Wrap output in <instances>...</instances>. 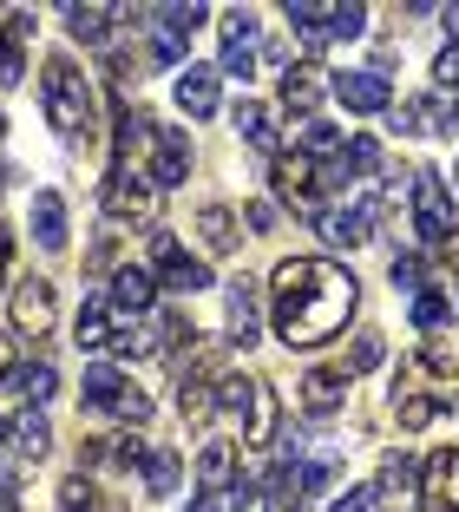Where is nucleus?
Instances as JSON below:
<instances>
[{
    "label": "nucleus",
    "mask_w": 459,
    "mask_h": 512,
    "mask_svg": "<svg viewBox=\"0 0 459 512\" xmlns=\"http://www.w3.org/2000/svg\"><path fill=\"white\" fill-rule=\"evenodd\" d=\"M355 302H361L355 276L341 270V263H328V256H282L269 289H263V309L289 348L328 342L341 322L355 316Z\"/></svg>",
    "instance_id": "1"
},
{
    "label": "nucleus",
    "mask_w": 459,
    "mask_h": 512,
    "mask_svg": "<svg viewBox=\"0 0 459 512\" xmlns=\"http://www.w3.org/2000/svg\"><path fill=\"white\" fill-rule=\"evenodd\" d=\"M40 99H46V119H53V132H66V138L86 132V138H92V125H99V99H92L86 73H79L66 53H60V60H46Z\"/></svg>",
    "instance_id": "2"
},
{
    "label": "nucleus",
    "mask_w": 459,
    "mask_h": 512,
    "mask_svg": "<svg viewBox=\"0 0 459 512\" xmlns=\"http://www.w3.org/2000/svg\"><path fill=\"white\" fill-rule=\"evenodd\" d=\"M407 204H414V230L420 243H453L459 237V211H453V191L440 184V171H414V184H407Z\"/></svg>",
    "instance_id": "3"
},
{
    "label": "nucleus",
    "mask_w": 459,
    "mask_h": 512,
    "mask_svg": "<svg viewBox=\"0 0 459 512\" xmlns=\"http://www.w3.org/2000/svg\"><path fill=\"white\" fill-rule=\"evenodd\" d=\"M151 283L178 289V296H197V289H210V263L191 256L171 230H151Z\"/></svg>",
    "instance_id": "4"
},
{
    "label": "nucleus",
    "mask_w": 459,
    "mask_h": 512,
    "mask_svg": "<svg viewBox=\"0 0 459 512\" xmlns=\"http://www.w3.org/2000/svg\"><path fill=\"white\" fill-rule=\"evenodd\" d=\"M105 217H112V224H151V217H158V184H151L145 171L119 165L105 178Z\"/></svg>",
    "instance_id": "5"
},
{
    "label": "nucleus",
    "mask_w": 459,
    "mask_h": 512,
    "mask_svg": "<svg viewBox=\"0 0 459 512\" xmlns=\"http://www.w3.org/2000/svg\"><path fill=\"white\" fill-rule=\"evenodd\" d=\"M381 191H361L355 204H335V211H322L315 224H322V237L335 243V250H361V243L374 237V224H381Z\"/></svg>",
    "instance_id": "6"
},
{
    "label": "nucleus",
    "mask_w": 459,
    "mask_h": 512,
    "mask_svg": "<svg viewBox=\"0 0 459 512\" xmlns=\"http://www.w3.org/2000/svg\"><path fill=\"white\" fill-rule=\"evenodd\" d=\"M145 145H151V165H145V178L158 184V191H171V184H184V178H191V138H184L178 125H158V119H151Z\"/></svg>",
    "instance_id": "7"
},
{
    "label": "nucleus",
    "mask_w": 459,
    "mask_h": 512,
    "mask_svg": "<svg viewBox=\"0 0 459 512\" xmlns=\"http://www.w3.org/2000/svg\"><path fill=\"white\" fill-rule=\"evenodd\" d=\"M453 407H459V381H433V388H400L394 394L400 434H420V427H433L440 414H453Z\"/></svg>",
    "instance_id": "8"
},
{
    "label": "nucleus",
    "mask_w": 459,
    "mask_h": 512,
    "mask_svg": "<svg viewBox=\"0 0 459 512\" xmlns=\"http://www.w3.org/2000/svg\"><path fill=\"white\" fill-rule=\"evenodd\" d=\"M204 7H158V14H151V46H158V60L164 66H178L184 60V46H191V33L204 27Z\"/></svg>",
    "instance_id": "9"
},
{
    "label": "nucleus",
    "mask_w": 459,
    "mask_h": 512,
    "mask_svg": "<svg viewBox=\"0 0 459 512\" xmlns=\"http://www.w3.org/2000/svg\"><path fill=\"white\" fill-rule=\"evenodd\" d=\"M420 512H459V447H440L420 467Z\"/></svg>",
    "instance_id": "10"
},
{
    "label": "nucleus",
    "mask_w": 459,
    "mask_h": 512,
    "mask_svg": "<svg viewBox=\"0 0 459 512\" xmlns=\"http://www.w3.org/2000/svg\"><path fill=\"white\" fill-rule=\"evenodd\" d=\"M269 184H276V197H289L296 211H315V191H322V184H315V165L302 151H276V158H269Z\"/></svg>",
    "instance_id": "11"
},
{
    "label": "nucleus",
    "mask_w": 459,
    "mask_h": 512,
    "mask_svg": "<svg viewBox=\"0 0 459 512\" xmlns=\"http://www.w3.org/2000/svg\"><path fill=\"white\" fill-rule=\"evenodd\" d=\"M217 27H223V73L250 79V66H256V14L250 7H230V14H217Z\"/></svg>",
    "instance_id": "12"
},
{
    "label": "nucleus",
    "mask_w": 459,
    "mask_h": 512,
    "mask_svg": "<svg viewBox=\"0 0 459 512\" xmlns=\"http://www.w3.org/2000/svg\"><path fill=\"white\" fill-rule=\"evenodd\" d=\"M230 342L237 348L263 342V283H256V276H237V283H230Z\"/></svg>",
    "instance_id": "13"
},
{
    "label": "nucleus",
    "mask_w": 459,
    "mask_h": 512,
    "mask_svg": "<svg viewBox=\"0 0 459 512\" xmlns=\"http://www.w3.org/2000/svg\"><path fill=\"white\" fill-rule=\"evenodd\" d=\"M151 296H158V283H151L145 263H119L112 270V289H105V302H112V316H145Z\"/></svg>",
    "instance_id": "14"
},
{
    "label": "nucleus",
    "mask_w": 459,
    "mask_h": 512,
    "mask_svg": "<svg viewBox=\"0 0 459 512\" xmlns=\"http://www.w3.org/2000/svg\"><path fill=\"white\" fill-rule=\"evenodd\" d=\"M328 92H335L348 112H381L387 99H394V92H387V73H374V66H361V73H335Z\"/></svg>",
    "instance_id": "15"
},
{
    "label": "nucleus",
    "mask_w": 459,
    "mask_h": 512,
    "mask_svg": "<svg viewBox=\"0 0 459 512\" xmlns=\"http://www.w3.org/2000/svg\"><path fill=\"white\" fill-rule=\"evenodd\" d=\"M53 316H60V302H53V283H20L14 289V335H46L53 329Z\"/></svg>",
    "instance_id": "16"
},
{
    "label": "nucleus",
    "mask_w": 459,
    "mask_h": 512,
    "mask_svg": "<svg viewBox=\"0 0 459 512\" xmlns=\"http://www.w3.org/2000/svg\"><path fill=\"white\" fill-rule=\"evenodd\" d=\"M296 388H302V407H309L315 421L341 414V401H348V375H341V368H309Z\"/></svg>",
    "instance_id": "17"
},
{
    "label": "nucleus",
    "mask_w": 459,
    "mask_h": 512,
    "mask_svg": "<svg viewBox=\"0 0 459 512\" xmlns=\"http://www.w3.org/2000/svg\"><path fill=\"white\" fill-rule=\"evenodd\" d=\"M322 99H328L322 66H296V73H282V106L296 112V119H315V112H322Z\"/></svg>",
    "instance_id": "18"
},
{
    "label": "nucleus",
    "mask_w": 459,
    "mask_h": 512,
    "mask_svg": "<svg viewBox=\"0 0 459 512\" xmlns=\"http://www.w3.org/2000/svg\"><path fill=\"white\" fill-rule=\"evenodd\" d=\"M178 112H191V119H210V112H217V73H210V66H184L178 73Z\"/></svg>",
    "instance_id": "19"
},
{
    "label": "nucleus",
    "mask_w": 459,
    "mask_h": 512,
    "mask_svg": "<svg viewBox=\"0 0 459 512\" xmlns=\"http://www.w3.org/2000/svg\"><path fill=\"white\" fill-rule=\"evenodd\" d=\"M243 414H250V427H243V447H269V440H276V414H282V407H276V388H269V381H256Z\"/></svg>",
    "instance_id": "20"
},
{
    "label": "nucleus",
    "mask_w": 459,
    "mask_h": 512,
    "mask_svg": "<svg viewBox=\"0 0 459 512\" xmlns=\"http://www.w3.org/2000/svg\"><path fill=\"white\" fill-rule=\"evenodd\" d=\"M197 480H204V493L237 486V440H210V447L197 453Z\"/></svg>",
    "instance_id": "21"
},
{
    "label": "nucleus",
    "mask_w": 459,
    "mask_h": 512,
    "mask_svg": "<svg viewBox=\"0 0 459 512\" xmlns=\"http://www.w3.org/2000/svg\"><path fill=\"white\" fill-rule=\"evenodd\" d=\"M33 237L46 250H66V197L60 191H33Z\"/></svg>",
    "instance_id": "22"
},
{
    "label": "nucleus",
    "mask_w": 459,
    "mask_h": 512,
    "mask_svg": "<svg viewBox=\"0 0 459 512\" xmlns=\"http://www.w3.org/2000/svg\"><path fill=\"white\" fill-rule=\"evenodd\" d=\"M73 342L86 348V355L112 348V302H105V296H92L86 309H79V322H73Z\"/></svg>",
    "instance_id": "23"
},
{
    "label": "nucleus",
    "mask_w": 459,
    "mask_h": 512,
    "mask_svg": "<svg viewBox=\"0 0 459 512\" xmlns=\"http://www.w3.org/2000/svg\"><path fill=\"white\" fill-rule=\"evenodd\" d=\"M237 132H243V145H256V151H276V112L263 106V99H237Z\"/></svg>",
    "instance_id": "24"
},
{
    "label": "nucleus",
    "mask_w": 459,
    "mask_h": 512,
    "mask_svg": "<svg viewBox=\"0 0 459 512\" xmlns=\"http://www.w3.org/2000/svg\"><path fill=\"white\" fill-rule=\"evenodd\" d=\"M197 237H204L210 256L237 250V217H230V204H204V211H197Z\"/></svg>",
    "instance_id": "25"
},
{
    "label": "nucleus",
    "mask_w": 459,
    "mask_h": 512,
    "mask_svg": "<svg viewBox=\"0 0 459 512\" xmlns=\"http://www.w3.org/2000/svg\"><path fill=\"white\" fill-rule=\"evenodd\" d=\"M178 473H184V460H178L171 447H151V453H145V493H151V499L178 493Z\"/></svg>",
    "instance_id": "26"
},
{
    "label": "nucleus",
    "mask_w": 459,
    "mask_h": 512,
    "mask_svg": "<svg viewBox=\"0 0 459 512\" xmlns=\"http://www.w3.org/2000/svg\"><path fill=\"white\" fill-rule=\"evenodd\" d=\"M125 388H132V381H125L119 368H86V381H79V401H86V407H99V414H105V407L119 401Z\"/></svg>",
    "instance_id": "27"
},
{
    "label": "nucleus",
    "mask_w": 459,
    "mask_h": 512,
    "mask_svg": "<svg viewBox=\"0 0 459 512\" xmlns=\"http://www.w3.org/2000/svg\"><path fill=\"white\" fill-rule=\"evenodd\" d=\"M282 14H289V27H296L309 46H328V7L322 0H289Z\"/></svg>",
    "instance_id": "28"
},
{
    "label": "nucleus",
    "mask_w": 459,
    "mask_h": 512,
    "mask_svg": "<svg viewBox=\"0 0 459 512\" xmlns=\"http://www.w3.org/2000/svg\"><path fill=\"white\" fill-rule=\"evenodd\" d=\"M66 33L86 46H105V33H112V7H66Z\"/></svg>",
    "instance_id": "29"
},
{
    "label": "nucleus",
    "mask_w": 459,
    "mask_h": 512,
    "mask_svg": "<svg viewBox=\"0 0 459 512\" xmlns=\"http://www.w3.org/2000/svg\"><path fill=\"white\" fill-rule=\"evenodd\" d=\"M381 355H387V342L374 329H361L355 342H348V355H341V375L355 381V375H368V368H381Z\"/></svg>",
    "instance_id": "30"
},
{
    "label": "nucleus",
    "mask_w": 459,
    "mask_h": 512,
    "mask_svg": "<svg viewBox=\"0 0 459 512\" xmlns=\"http://www.w3.org/2000/svg\"><path fill=\"white\" fill-rule=\"evenodd\" d=\"M381 493H420V467H414V453H407V447H400V453H387V460H381Z\"/></svg>",
    "instance_id": "31"
},
{
    "label": "nucleus",
    "mask_w": 459,
    "mask_h": 512,
    "mask_svg": "<svg viewBox=\"0 0 459 512\" xmlns=\"http://www.w3.org/2000/svg\"><path fill=\"white\" fill-rule=\"evenodd\" d=\"M14 447L27 453V460H40V453L53 447V427H46V414H40V407H27V414L14 421Z\"/></svg>",
    "instance_id": "32"
},
{
    "label": "nucleus",
    "mask_w": 459,
    "mask_h": 512,
    "mask_svg": "<svg viewBox=\"0 0 459 512\" xmlns=\"http://www.w3.org/2000/svg\"><path fill=\"white\" fill-rule=\"evenodd\" d=\"M14 388L27 394V407H46L53 394H60V375H53V362H33V368H20V375H14Z\"/></svg>",
    "instance_id": "33"
},
{
    "label": "nucleus",
    "mask_w": 459,
    "mask_h": 512,
    "mask_svg": "<svg viewBox=\"0 0 459 512\" xmlns=\"http://www.w3.org/2000/svg\"><path fill=\"white\" fill-rule=\"evenodd\" d=\"M296 151H302V158L315 165V158H328V151H341V132H335L328 119H302V132H296Z\"/></svg>",
    "instance_id": "34"
},
{
    "label": "nucleus",
    "mask_w": 459,
    "mask_h": 512,
    "mask_svg": "<svg viewBox=\"0 0 459 512\" xmlns=\"http://www.w3.org/2000/svg\"><path fill=\"white\" fill-rule=\"evenodd\" d=\"M178 407H184V421H204L210 407H217V381L184 375V381H178Z\"/></svg>",
    "instance_id": "35"
},
{
    "label": "nucleus",
    "mask_w": 459,
    "mask_h": 512,
    "mask_svg": "<svg viewBox=\"0 0 459 512\" xmlns=\"http://www.w3.org/2000/svg\"><path fill=\"white\" fill-rule=\"evenodd\" d=\"M368 33V7L361 0H335L328 7V40H361Z\"/></svg>",
    "instance_id": "36"
},
{
    "label": "nucleus",
    "mask_w": 459,
    "mask_h": 512,
    "mask_svg": "<svg viewBox=\"0 0 459 512\" xmlns=\"http://www.w3.org/2000/svg\"><path fill=\"white\" fill-rule=\"evenodd\" d=\"M250 499H256V486H223V493H197L191 499V512H243V506H250Z\"/></svg>",
    "instance_id": "37"
},
{
    "label": "nucleus",
    "mask_w": 459,
    "mask_h": 512,
    "mask_svg": "<svg viewBox=\"0 0 459 512\" xmlns=\"http://www.w3.org/2000/svg\"><path fill=\"white\" fill-rule=\"evenodd\" d=\"M105 414H112V421H125V427H145V421H151V394H145V388H125L119 401L105 407Z\"/></svg>",
    "instance_id": "38"
},
{
    "label": "nucleus",
    "mask_w": 459,
    "mask_h": 512,
    "mask_svg": "<svg viewBox=\"0 0 459 512\" xmlns=\"http://www.w3.org/2000/svg\"><path fill=\"white\" fill-rule=\"evenodd\" d=\"M60 512H99V486H92L86 473H73V480L60 486Z\"/></svg>",
    "instance_id": "39"
},
{
    "label": "nucleus",
    "mask_w": 459,
    "mask_h": 512,
    "mask_svg": "<svg viewBox=\"0 0 459 512\" xmlns=\"http://www.w3.org/2000/svg\"><path fill=\"white\" fill-rule=\"evenodd\" d=\"M446 309H453V302H446L440 289H420V296H414V329H440Z\"/></svg>",
    "instance_id": "40"
},
{
    "label": "nucleus",
    "mask_w": 459,
    "mask_h": 512,
    "mask_svg": "<svg viewBox=\"0 0 459 512\" xmlns=\"http://www.w3.org/2000/svg\"><path fill=\"white\" fill-rule=\"evenodd\" d=\"M158 348V335H145V329H112V355L119 362H138V355H151Z\"/></svg>",
    "instance_id": "41"
},
{
    "label": "nucleus",
    "mask_w": 459,
    "mask_h": 512,
    "mask_svg": "<svg viewBox=\"0 0 459 512\" xmlns=\"http://www.w3.org/2000/svg\"><path fill=\"white\" fill-rule=\"evenodd\" d=\"M420 283H427V263L420 256H394V289H414L420 296Z\"/></svg>",
    "instance_id": "42"
},
{
    "label": "nucleus",
    "mask_w": 459,
    "mask_h": 512,
    "mask_svg": "<svg viewBox=\"0 0 459 512\" xmlns=\"http://www.w3.org/2000/svg\"><path fill=\"white\" fill-rule=\"evenodd\" d=\"M433 86H440V92H459V46H446L440 60H433Z\"/></svg>",
    "instance_id": "43"
},
{
    "label": "nucleus",
    "mask_w": 459,
    "mask_h": 512,
    "mask_svg": "<svg viewBox=\"0 0 459 512\" xmlns=\"http://www.w3.org/2000/svg\"><path fill=\"white\" fill-rule=\"evenodd\" d=\"M328 512H374V499L361 493V486H348V493H335V506Z\"/></svg>",
    "instance_id": "44"
},
{
    "label": "nucleus",
    "mask_w": 459,
    "mask_h": 512,
    "mask_svg": "<svg viewBox=\"0 0 459 512\" xmlns=\"http://www.w3.org/2000/svg\"><path fill=\"white\" fill-rule=\"evenodd\" d=\"M20 375V348H14V335H0V381H14Z\"/></svg>",
    "instance_id": "45"
},
{
    "label": "nucleus",
    "mask_w": 459,
    "mask_h": 512,
    "mask_svg": "<svg viewBox=\"0 0 459 512\" xmlns=\"http://www.w3.org/2000/svg\"><path fill=\"white\" fill-rule=\"evenodd\" d=\"M0 512H20V480L14 473H0Z\"/></svg>",
    "instance_id": "46"
},
{
    "label": "nucleus",
    "mask_w": 459,
    "mask_h": 512,
    "mask_svg": "<svg viewBox=\"0 0 459 512\" xmlns=\"http://www.w3.org/2000/svg\"><path fill=\"white\" fill-rule=\"evenodd\" d=\"M243 217H250V230H269V224H276V204H263V197H256Z\"/></svg>",
    "instance_id": "47"
},
{
    "label": "nucleus",
    "mask_w": 459,
    "mask_h": 512,
    "mask_svg": "<svg viewBox=\"0 0 459 512\" xmlns=\"http://www.w3.org/2000/svg\"><path fill=\"white\" fill-rule=\"evenodd\" d=\"M7 270H14V230L0 224V283H7Z\"/></svg>",
    "instance_id": "48"
},
{
    "label": "nucleus",
    "mask_w": 459,
    "mask_h": 512,
    "mask_svg": "<svg viewBox=\"0 0 459 512\" xmlns=\"http://www.w3.org/2000/svg\"><path fill=\"white\" fill-rule=\"evenodd\" d=\"M263 512H302V499H263Z\"/></svg>",
    "instance_id": "49"
},
{
    "label": "nucleus",
    "mask_w": 459,
    "mask_h": 512,
    "mask_svg": "<svg viewBox=\"0 0 459 512\" xmlns=\"http://www.w3.org/2000/svg\"><path fill=\"white\" fill-rule=\"evenodd\" d=\"M440 20H446V33H453V46H459V7H446Z\"/></svg>",
    "instance_id": "50"
},
{
    "label": "nucleus",
    "mask_w": 459,
    "mask_h": 512,
    "mask_svg": "<svg viewBox=\"0 0 459 512\" xmlns=\"http://www.w3.org/2000/svg\"><path fill=\"white\" fill-rule=\"evenodd\" d=\"M0 138H7V119H0Z\"/></svg>",
    "instance_id": "51"
},
{
    "label": "nucleus",
    "mask_w": 459,
    "mask_h": 512,
    "mask_svg": "<svg viewBox=\"0 0 459 512\" xmlns=\"http://www.w3.org/2000/svg\"><path fill=\"white\" fill-rule=\"evenodd\" d=\"M0 440H7V421H0Z\"/></svg>",
    "instance_id": "52"
},
{
    "label": "nucleus",
    "mask_w": 459,
    "mask_h": 512,
    "mask_svg": "<svg viewBox=\"0 0 459 512\" xmlns=\"http://www.w3.org/2000/svg\"><path fill=\"white\" fill-rule=\"evenodd\" d=\"M453 184H459V165H453Z\"/></svg>",
    "instance_id": "53"
}]
</instances>
